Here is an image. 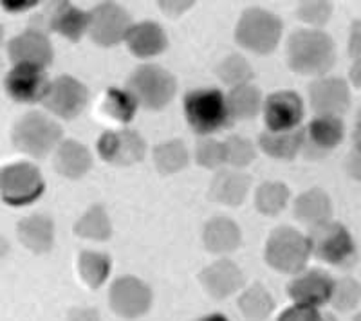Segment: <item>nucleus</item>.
<instances>
[{
    "mask_svg": "<svg viewBox=\"0 0 361 321\" xmlns=\"http://www.w3.org/2000/svg\"><path fill=\"white\" fill-rule=\"evenodd\" d=\"M98 153L111 165L130 166L143 159L147 143L135 130H107L98 139Z\"/></svg>",
    "mask_w": 361,
    "mask_h": 321,
    "instance_id": "9d476101",
    "label": "nucleus"
},
{
    "mask_svg": "<svg viewBox=\"0 0 361 321\" xmlns=\"http://www.w3.org/2000/svg\"><path fill=\"white\" fill-rule=\"evenodd\" d=\"M199 280H201L202 287L206 289L209 296L215 298V300H224L243 287L244 276L243 271L233 262L219 260L215 264L208 265L199 275Z\"/></svg>",
    "mask_w": 361,
    "mask_h": 321,
    "instance_id": "aec40b11",
    "label": "nucleus"
},
{
    "mask_svg": "<svg viewBox=\"0 0 361 321\" xmlns=\"http://www.w3.org/2000/svg\"><path fill=\"white\" fill-rule=\"evenodd\" d=\"M334 282L336 280H333L322 269H311V271H305L304 275L296 276L288 285V294L296 305L318 309L322 305L331 303Z\"/></svg>",
    "mask_w": 361,
    "mask_h": 321,
    "instance_id": "f3484780",
    "label": "nucleus"
},
{
    "mask_svg": "<svg viewBox=\"0 0 361 321\" xmlns=\"http://www.w3.org/2000/svg\"><path fill=\"white\" fill-rule=\"evenodd\" d=\"M280 37H282V20L273 13L260 8L246 9L235 31V40L238 46L257 54H269L279 46Z\"/></svg>",
    "mask_w": 361,
    "mask_h": 321,
    "instance_id": "39448f33",
    "label": "nucleus"
},
{
    "mask_svg": "<svg viewBox=\"0 0 361 321\" xmlns=\"http://www.w3.org/2000/svg\"><path fill=\"white\" fill-rule=\"evenodd\" d=\"M185 118L190 128L199 136H209L231 127L233 118L228 108V99L219 89H195L183 101Z\"/></svg>",
    "mask_w": 361,
    "mask_h": 321,
    "instance_id": "f03ea898",
    "label": "nucleus"
},
{
    "mask_svg": "<svg viewBox=\"0 0 361 321\" xmlns=\"http://www.w3.org/2000/svg\"><path fill=\"white\" fill-rule=\"evenodd\" d=\"M154 163H156L157 172L163 175L177 173L185 170L190 163V153L185 143L179 139L166 141L163 144H157L154 149Z\"/></svg>",
    "mask_w": 361,
    "mask_h": 321,
    "instance_id": "7c9ffc66",
    "label": "nucleus"
},
{
    "mask_svg": "<svg viewBox=\"0 0 361 321\" xmlns=\"http://www.w3.org/2000/svg\"><path fill=\"white\" fill-rule=\"evenodd\" d=\"M111 307L118 316L135 320L143 316L152 303V291L135 276H121L112 284L109 293Z\"/></svg>",
    "mask_w": 361,
    "mask_h": 321,
    "instance_id": "9b49d317",
    "label": "nucleus"
},
{
    "mask_svg": "<svg viewBox=\"0 0 361 321\" xmlns=\"http://www.w3.org/2000/svg\"><path fill=\"white\" fill-rule=\"evenodd\" d=\"M357 121H361V108H360V112H357Z\"/></svg>",
    "mask_w": 361,
    "mask_h": 321,
    "instance_id": "8fccbe9b",
    "label": "nucleus"
},
{
    "mask_svg": "<svg viewBox=\"0 0 361 321\" xmlns=\"http://www.w3.org/2000/svg\"><path fill=\"white\" fill-rule=\"evenodd\" d=\"M333 202L322 188H312L295 201V217L300 222L314 227L331 220Z\"/></svg>",
    "mask_w": 361,
    "mask_h": 321,
    "instance_id": "a878e982",
    "label": "nucleus"
},
{
    "mask_svg": "<svg viewBox=\"0 0 361 321\" xmlns=\"http://www.w3.org/2000/svg\"><path fill=\"white\" fill-rule=\"evenodd\" d=\"M279 321H336L334 317L325 316L314 307H305V305H293L283 310L279 316Z\"/></svg>",
    "mask_w": 361,
    "mask_h": 321,
    "instance_id": "ea45409f",
    "label": "nucleus"
},
{
    "mask_svg": "<svg viewBox=\"0 0 361 321\" xmlns=\"http://www.w3.org/2000/svg\"><path fill=\"white\" fill-rule=\"evenodd\" d=\"M307 239L311 255L325 264L347 268L356 260V244L343 224L333 220L318 224L311 227Z\"/></svg>",
    "mask_w": 361,
    "mask_h": 321,
    "instance_id": "0eeeda50",
    "label": "nucleus"
},
{
    "mask_svg": "<svg viewBox=\"0 0 361 321\" xmlns=\"http://www.w3.org/2000/svg\"><path fill=\"white\" fill-rule=\"evenodd\" d=\"M345 127L336 115H316L305 128L304 153L311 159L327 156L343 141Z\"/></svg>",
    "mask_w": 361,
    "mask_h": 321,
    "instance_id": "a211bd4d",
    "label": "nucleus"
},
{
    "mask_svg": "<svg viewBox=\"0 0 361 321\" xmlns=\"http://www.w3.org/2000/svg\"><path fill=\"white\" fill-rule=\"evenodd\" d=\"M90 13V38L103 47H112L127 38L132 24L130 13L116 2H102Z\"/></svg>",
    "mask_w": 361,
    "mask_h": 321,
    "instance_id": "1a4fd4ad",
    "label": "nucleus"
},
{
    "mask_svg": "<svg viewBox=\"0 0 361 321\" xmlns=\"http://www.w3.org/2000/svg\"><path fill=\"white\" fill-rule=\"evenodd\" d=\"M63 136L62 127L42 112H29L13 127L11 141L22 153L44 159L56 149Z\"/></svg>",
    "mask_w": 361,
    "mask_h": 321,
    "instance_id": "7ed1b4c3",
    "label": "nucleus"
},
{
    "mask_svg": "<svg viewBox=\"0 0 361 321\" xmlns=\"http://www.w3.org/2000/svg\"><path fill=\"white\" fill-rule=\"evenodd\" d=\"M238 307L247 321H264L275 309V300L264 285L253 284L238 298Z\"/></svg>",
    "mask_w": 361,
    "mask_h": 321,
    "instance_id": "c85d7f7f",
    "label": "nucleus"
},
{
    "mask_svg": "<svg viewBox=\"0 0 361 321\" xmlns=\"http://www.w3.org/2000/svg\"><path fill=\"white\" fill-rule=\"evenodd\" d=\"M289 69L304 76H322L336 62V46L333 38L318 29H298L289 37L286 46Z\"/></svg>",
    "mask_w": 361,
    "mask_h": 321,
    "instance_id": "f257e3e1",
    "label": "nucleus"
},
{
    "mask_svg": "<svg viewBox=\"0 0 361 321\" xmlns=\"http://www.w3.org/2000/svg\"><path fill=\"white\" fill-rule=\"evenodd\" d=\"M304 118V101L295 91H279L267 96L264 121L269 132H289L300 128Z\"/></svg>",
    "mask_w": 361,
    "mask_h": 321,
    "instance_id": "ddd939ff",
    "label": "nucleus"
},
{
    "mask_svg": "<svg viewBox=\"0 0 361 321\" xmlns=\"http://www.w3.org/2000/svg\"><path fill=\"white\" fill-rule=\"evenodd\" d=\"M353 139H354V150H356V152H361V121H357L356 123Z\"/></svg>",
    "mask_w": 361,
    "mask_h": 321,
    "instance_id": "49530a36",
    "label": "nucleus"
},
{
    "mask_svg": "<svg viewBox=\"0 0 361 321\" xmlns=\"http://www.w3.org/2000/svg\"><path fill=\"white\" fill-rule=\"evenodd\" d=\"M251 177L233 170H221L209 184V199L226 206H240L250 191Z\"/></svg>",
    "mask_w": 361,
    "mask_h": 321,
    "instance_id": "4be33fe9",
    "label": "nucleus"
},
{
    "mask_svg": "<svg viewBox=\"0 0 361 321\" xmlns=\"http://www.w3.org/2000/svg\"><path fill=\"white\" fill-rule=\"evenodd\" d=\"M361 301V285L354 278H340L334 282V291L331 305L340 313L356 309Z\"/></svg>",
    "mask_w": 361,
    "mask_h": 321,
    "instance_id": "c9c22d12",
    "label": "nucleus"
},
{
    "mask_svg": "<svg viewBox=\"0 0 361 321\" xmlns=\"http://www.w3.org/2000/svg\"><path fill=\"white\" fill-rule=\"evenodd\" d=\"M137 99L130 94L128 91H121V89H109L105 99H103L102 111L103 114L109 115L111 120L118 121V123H130L134 118L135 111H137Z\"/></svg>",
    "mask_w": 361,
    "mask_h": 321,
    "instance_id": "72a5a7b5",
    "label": "nucleus"
},
{
    "mask_svg": "<svg viewBox=\"0 0 361 321\" xmlns=\"http://www.w3.org/2000/svg\"><path fill=\"white\" fill-rule=\"evenodd\" d=\"M127 47L134 56L152 58L163 53L169 47V38L164 29L156 22H140L134 24L128 31Z\"/></svg>",
    "mask_w": 361,
    "mask_h": 321,
    "instance_id": "412c9836",
    "label": "nucleus"
},
{
    "mask_svg": "<svg viewBox=\"0 0 361 321\" xmlns=\"http://www.w3.org/2000/svg\"><path fill=\"white\" fill-rule=\"evenodd\" d=\"M80 276L90 289H98L111 275V258L105 253L83 251L78 260Z\"/></svg>",
    "mask_w": 361,
    "mask_h": 321,
    "instance_id": "2f4dec72",
    "label": "nucleus"
},
{
    "mask_svg": "<svg viewBox=\"0 0 361 321\" xmlns=\"http://www.w3.org/2000/svg\"><path fill=\"white\" fill-rule=\"evenodd\" d=\"M309 99L316 115L340 118L350 107V89L343 78H322L309 87Z\"/></svg>",
    "mask_w": 361,
    "mask_h": 321,
    "instance_id": "dca6fc26",
    "label": "nucleus"
},
{
    "mask_svg": "<svg viewBox=\"0 0 361 321\" xmlns=\"http://www.w3.org/2000/svg\"><path fill=\"white\" fill-rule=\"evenodd\" d=\"M224 157L226 165L235 166V168H244L251 165L255 159V149L251 141L244 139L240 136H231L224 141Z\"/></svg>",
    "mask_w": 361,
    "mask_h": 321,
    "instance_id": "e433bc0d",
    "label": "nucleus"
},
{
    "mask_svg": "<svg viewBox=\"0 0 361 321\" xmlns=\"http://www.w3.org/2000/svg\"><path fill=\"white\" fill-rule=\"evenodd\" d=\"M89 103V89L73 76H60L51 83L44 99L45 108L62 120H73Z\"/></svg>",
    "mask_w": 361,
    "mask_h": 321,
    "instance_id": "f8f14e48",
    "label": "nucleus"
},
{
    "mask_svg": "<svg viewBox=\"0 0 361 321\" xmlns=\"http://www.w3.org/2000/svg\"><path fill=\"white\" fill-rule=\"evenodd\" d=\"M311 256L309 239L298 229L280 226L271 231L266 244V262L286 275H298L305 269Z\"/></svg>",
    "mask_w": 361,
    "mask_h": 321,
    "instance_id": "20e7f679",
    "label": "nucleus"
},
{
    "mask_svg": "<svg viewBox=\"0 0 361 321\" xmlns=\"http://www.w3.org/2000/svg\"><path fill=\"white\" fill-rule=\"evenodd\" d=\"M289 195H291V191H289V188L286 184L267 181L264 184H260L259 189H257L255 204H257V210L262 215L275 217V215H279L283 208L288 206Z\"/></svg>",
    "mask_w": 361,
    "mask_h": 321,
    "instance_id": "473e14b6",
    "label": "nucleus"
},
{
    "mask_svg": "<svg viewBox=\"0 0 361 321\" xmlns=\"http://www.w3.org/2000/svg\"><path fill=\"white\" fill-rule=\"evenodd\" d=\"M8 54L15 65H37L45 69L53 63V46L38 29H27L8 44Z\"/></svg>",
    "mask_w": 361,
    "mask_h": 321,
    "instance_id": "2eb2a0df",
    "label": "nucleus"
},
{
    "mask_svg": "<svg viewBox=\"0 0 361 321\" xmlns=\"http://www.w3.org/2000/svg\"><path fill=\"white\" fill-rule=\"evenodd\" d=\"M74 233H76L80 239L96 240V242H103V240L111 239L112 224L105 208L99 206V204L90 208V210L80 218L78 222H76Z\"/></svg>",
    "mask_w": 361,
    "mask_h": 321,
    "instance_id": "c756f323",
    "label": "nucleus"
},
{
    "mask_svg": "<svg viewBox=\"0 0 361 321\" xmlns=\"http://www.w3.org/2000/svg\"><path fill=\"white\" fill-rule=\"evenodd\" d=\"M345 170H347V173H349L350 177L361 182V152L353 150V152L347 156V159H345Z\"/></svg>",
    "mask_w": 361,
    "mask_h": 321,
    "instance_id": "79ce46f5",
    "label": "nucleus"
},
{
    "mask_svg": "<svg viewBox=\"0 0 361 321\" xmlns=\"http://www.w3.org/2000/svg\"><path fill=\"white\" fill-rule=\"evenodd\" d=\"M333 15L331 2H302L298 6V17L311 25H324Z\"/></svg>",
    "mask_w": 361,
    "mask_h": 321,
    "instance_id": "58836bf2",
    "label": "nucleus"
},
{
    "mask_svg": "<svg viewBox=\"0 0 361 321\" xmlns=\"http://www.w3.org/2000/svg\"><path fill=\"white\" fill-rule=\"evenodd\" d=\"M217 75L226 85H231L235 89V87L250 83V80L253 78V69H251L247 60H244L243 56L231 54V56L224 58V60L219 63Z\"/></svg>",
    "mask_w": 361,
    "mask_h": 321,
    "instance_id": "f704fd0d",
    "label": "nucleus"
},
{
    "mask_svg": "<svg viewBox=\"0 0 361 321\" xmlns=\"http://www.w3.org/2000/svg\"><path fill=\"white\" fill-rule=\"evenodd\" d=\"M197 321H230V320H228L224 314H208V316L201 317V320Z\"/></svg>",
    "mask_w": 361,
    "mask_h": 321,
    "instance_id": "de8ad7c7",
    "label": "nucleus"
},
{
    "mask_svg": "<svg viewBox=\"0 0 361 321\" xmlns=\"http://www.w3.org/2000/svg\"><path fill=\"white\" fill-rule=\"evenodd\" d=\"M354 321H361V313H360V314H357V316H356V317H354Z\"/></svg>",
    "mask_w": 361,
    "mask_h": 321,
    "instance_id": "09e8293b",
    "label": "nucleus"
},
{
    "mask_svg": "<svg viewBox=\"0 0 361 321\" xmlns=\"http://www.w3.org/2000/svg\"><path fill=\"white\" fill-rule=\"evenodd\" d=\"M350 82H353L356 89L361 91V60L360 62H354L353 69H350Z\"/></svg>",
    "mask_w": 361,
    "mask_h": 321,
    "instance_id": "a18cd8bd",
    "label": "nucleus"
},
{
    "mask_svg": "<svg viewBox=\"0 0 361 321\" xmlns=\"http://www.w3.org/2000/svg\"><path fill=\"white\" fill-rule=\"evenodd\" d=\"M349 54L360 62L361 60V20H356L350 27V38H349Z\"/></svg>",
    "mask_w": 361,
    "mask_h": 321,
    "instance_id": "a19ab883",
    "label": "nucleus"
},
{
    "mask_svg": "<svg viewBox=\"0 0 361 321\" xmlns=\"http://www.w3.org/2000/svg\"><path fill=\"white\" fill-rule=\"evenodd\" d=\"M69 321H102L94 309H73L69 313Z\"/></svg>",
    "mask_w": 361,
    "mask_h": 321,
    "instance_id": "37998d69",
    "label": "nucleus"
},
{
    "mask_svg": "<svg viewBox=\"0 0 361 321\" xmlns=\"http://www.w3.org/2000/svg\"><path fill=\"white\" fill-rule=\"evenodd\" d=\"M18 240L33 253L51 251L54 242V224L47 215H31L22 218L17 227Z\"/></svg>",
    "mask_w": 361,
    "mask_h": 321,
    "instance_id": "5701e85b",
    "label": "nucleus"
},
{
    "mask_svg": "<svg viewBox=\"0 0 361 321\" xmlns=\"http://www.w3.org/2000/svg\"><path fill=\"white\" fill-rule=\"evenodd\" d=\"M44 20L54 33L62 34L69 42H80L90 27V13L71 2H51L44 9Z\"/></svg>",
    "mask_w": 361,
    "mask_h": 321,
    "instance_id": "6ab92c4d",
    "label": "nucleus"
},
{
    "mask_svg": "<svg viewBox=\"0 0 361 321\" xmlns=\"http://www.w3.org/2000/svg\"><path fill=\"white\" fill-rule=\"evenodd\" d=\"M202 242L206 249L214 255L231 253L240 246V229L231 218L215 217L204 226Z\"/></svg>",
    "mask_w": 361,
    "mask_h": 321,
    "instance_id": "393cba45",
    "label": "nucleus"
},
{
    "mask_svg": "<svg viewBox=\"0 0 361 321\" xmlns=\"http://www.w3.org/2000/svg\"><path fill=\"white\" fill-rule=\"evenodd\" d=\"M195 159L197 165L208 170H217L226 163L224 157V143L212 137H202L199 139L197 149H195Z\"/></svg>",
    "mask_w": 361,
    "mask_h": 321,
    "instance_id": "4c0bfd02",
    "label": "nucleus"
},
{
    "mask_svg": "<svg viewBox=\"0 0 361 321\" xmlns=\"http://www.w3.org/2000/svg\"><path fill=\"white\" fill-rule=\"evenodd\" d=\"M45 182L37 166L29 163H13L4 166L0 173V191L2 201L9 206L22 208L33 204L42 197Z\"/></svg>",
    "mask_w": 361,
    "mask_h": 321,
    "instance_id": "6e6552de",
    "label": "nucleus"
},
{
    "mask_svg": "<svg viewBox=\"0 0 361 321\" xmlns=\"http://www.w3.org/2000/svg\"><path fill=\"white\" fill-rule=\"evenodd\" d=\"M228 108L233 120L247 121L257 118L262 105V94L255 85L246 83V85L235 87L228 94Z\"/></svg>",
    "mask_w": 361,
    "mask_h": 321,
    "instance_id": "cd10ccee",
    "label": "nucleus"
},
{
    "mask_svg": "<svg viewBox=\"0 0 361 321\" xmlns=\"http://www.w3.org/2000/svg\"><path fill=\"white\" fill-rule=\"evenodd\" d=\"M92 166V156L78 141H63L54 153V170L67 179L83 177Z\"/></svg>",
    "mask_w": 361,
    "mask_h": 321,
    "instance_id": "b1692460",
    "label": "nucleus"
},
{
    "mask_svg": "<svg viewBox=\"0 0 361 321\" xmlns=\"http://www.w3.org/2000/svg\"><path fill=\"white\" fill-rule=\"evenodd\" d=\"M305 128H296L289 132H266L260 134L259 144L264 153L275 159H295L296 153L304 149Z\"/></svg>",
    "mask_w": 361,
    "mask_h": 321,
    "instance_id": "bb28decb",
    "label": "nucleus"
},
{
    "mask_svg": "<svg viewBox=\"0 0 361 321\" xmlns=\"http://www.w3.org/2000/svg\"><path fill=\"white\" fill-rule=\"evenodd\" d=\"M2 6H4V9H8V11H24V9L37 6V2H2Z\"/></svg>",
    "mask_w": 361,
    "mask_h": 321,
    "instance_id": "c03bdc74",
    "label": "nucleus"
},
{
    "mask_svg": "<svg viewBox=\"0 0 361 321\" xmlns=\"http://www.w3.org/2000/svg\"><path fill=\"white\" fill-rule=\"evenodd\" d=\"M4 85L9 98L18 103H38L45 99L51 83L42 67L13 65L6 76Z\"/></svg>",
    "mask_w": 361,
    "mask_h": 321,
    "instance_id": "4468645a",
    "label": "nucleus"
},
{
    "mask_svg": "<svg viewBox=\"0 0 361 321\" xmlns=\"http://www.w3.org/2000/svg\"><path fill=\"white\" fill-rule=\"evenodd\" d=\"M127 91L148 111H161L176 96L177 82L163 67L141 65L128 78Z\"/></svg>",
    "mask_w": 361,
    "mask_h": 321,
    "instance_id": "423d86ee",
    "label": "nucleus"
}]
</instances>
